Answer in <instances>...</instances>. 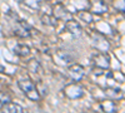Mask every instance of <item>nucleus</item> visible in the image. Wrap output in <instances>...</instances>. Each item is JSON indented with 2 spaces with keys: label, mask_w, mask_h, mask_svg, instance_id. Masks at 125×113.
<instances>
[{
  "label": "nucleus",
  "mask_w": 125,
  "mask_h": 113,
  "mask_svg": "<svg viewBox=\"0 0 125 113\" xmlns=\"http://www.w3.org/2000/svg\"><path fill=\"white\" fill-rule=\"evenodd\" d=\"M18 86H19L20 90H21L30 100L38 102L40 99V93H39L36 86L34 84V82L31 79H21V80H19Z\"/></svg>",
  "instance_id": "obj_1"
},
{
  "label": "nucleus",
  "mask_w": 125,
  "mask_h": 113,
  "mask_svg": "<svg viewBox=\"0 0 125 113\" xmlns=\"http://www.w3.org/2000/svg\"><path fill=\"white\" fill-rule=\"evenodd\" d=\"M64 94L69 99H79L84 96V89L80 84H68L64 88Z\"/></svg>",
  "instance_id": "obj_2"
},
{
  "label": "nucleus",
  "mask_w": 125,
  "mask_h": 113,
  "mask_svg": "<svg viewBox=\"0 0 125 113\" xmlns=\"http://www.w3.org/2000/svg\"><path fill=\"white\" fill-rule=\"evenodd\" d=\"M91 62L99 69H108L110 67V58L105 53H101V52L94 54L91 57Z\"/></svg>",
  "instance_id": "obj_3"
},
{
  "label": "nucleus",
  "mask_w": 125,
  "mask_h": 113,
  "mask_svg": "<svg viewBox=\"0 0 125 113\" xmlns=\"http://www.w3.org/2000/svg\"><path fill=\"white\" fill-rule=\"evenodd\" d=\"M68 74L74 82H80L85 77V68L80 64L74 63L68 68Z\"/></svg>",
  "instance_id": "obj_4"
},
{
  "label": "nucleus",
  "mask_w": 125,
  "mask_h": 113,
  "mask_svg": "<svg viewBox=\"0 0 125 113\" xmlns=\"http://www.w3.org/2000/svg\"><path fill=\"white\" fill-rule=\"evenodd\" d=\"M65 28L68 32L74 37V38H80L83 35V28L81 25L74 19H68L65 23Z\"/></svg>",
  "instance_id": "obj_5"
},
{
  "label": "nucleus",
  "mask_w": 125,
  "mask_h": 113,
  "mask_svg": "<svg viewBox=\"0 0 125 113\" xmlns=\"http://www.w3.org/2000/svg\"><path fill=\"white\" fill-rule=\"evenodd\" d=\"M14 33L20 38H29L30 37V25L24 22V20H19L18 24L14 26Z\"/></svg>",
  "instance_id": "obj_6"
},
{
  "label": "nucleus",
  "mask_w": 125,
  "mask_h": 113,
  "mask_svg": "<svg viewBox=\"0 0 125 113\" xmlns=\"http://www.w3.org/2000/svg\"><path fill=\"white\" fill-rule=\"evenodd\" d=\"M91 9H90V12L91 14H104V13H106V10H108V6L103 1V0H91Z\"/></svg>",
  "instance_id": "obj_7"
},
{
  "label": "nucleus",
  "mask_w": 125,
  "mask_h": 113,
  "mask_svg": "<svg viewBox=\"0 0 125 113\" xmlns=\"http://www.w3.org/2000/svg\"><path fill=\"white\" fill-rule=\"evenodd\" d=\"M28 68H29V70L31 72V73H34L36 75L44 74L43 65H41V63H40L39 60H36V59H30L29 63H28Z\"/></svg>",
  "instance_id": "obj_8"
},
{
  "label": "nucleus",
  "mask_w": 125,
  "mask_h": 113,
  "mask_svg": "<svg viewBox=\"0 0 125 113\" xmlns=\"http://www.w3.org/2000/svg\"><path fill=\"white\" fill-rule=\"evenodd\" d=\"M1 113H24V111L19 104L9 102L1 107Z\"/></svg>",
  "instance_id": "obj_9"
},
{
  "label": "nucleus",
  "mask_w": 125,
  "mask_h": 113,
  "mask_svg": "<svg viewBox=\"0 0 125 113\" xmlns=\"http://www.w3.org/2000/svg\"><path fill=\"white\" fill-rule=\"evenodd\" d=\"M40 20H41V23H43L44 25L55 28V26H58V20L59 19H56L54 15H51V14H43L40 16Z\"/></svg>",
  "instance_id": "obj_10"
},
{
  "label": "nucleus",
  "mask_w": 125,
  "mask_h": 113,
  "mask_svg": "<svg viewBox=\"0 0 125 113\" xmlns=\"http://www.w3.org/2000/svg\"><path fill=\"white\" fill-rule=\"evenodd\" d=\"M105 94L110 98V99H121L123 98V90H120L119 88H106L105 89Z\"/></svg>",
  "instance_id": "obj_11"
},
{
  "label": "nucleus",
  "mask_w": 125,
  "mask_h": 113,
  "mask_svg": "<svg viewBox=\"0 0 125 113\" xmlns=\"http://www.w3.org/2000/svg\"><path fill=\"white\" fill-rule=\"evenodd\" d=\"M14 53L18 57H26L30 54V47H28L25 44H18L14 47Z\"/></svg>",
  "instance_id": "obj_12"
},
{
  "label": "nucleus",
  "mask_w": 125,
  "mask_h": 113,
  "mask_svg": "<svg viewBox=\"0 0 125 113\" xmlns=\"http://www.w3.org/2000/svg\"><path fill=\"white\" fill-rule=\"evenodd\" d=\"M53 13L55 14L54 16L56 18V19H65L68 15V12H66V9L62 6L61 4H56L55 6H54V10H53Z\"/></svg>",
  "instance_id": "obj_13"
},
{
  "label": "nucleus",
  "mask_w": 125,
  "mask_h": 113,
  "mask_svg": "<svg viewBox=\"0 0 125 113\" xmlns=\"http://www.w3.org/2000/svg\"><path fill=\"white\" fill-rule=\"evenodd\" d=\"M78 16L80 18V20H83L86 24L93 23V14L90 10H80V12H78Z\"/></svg>",
  "instance_id": "obj_14"
},
{
  "label": "nucleus",
  "mask_w": 125,
  "mask_h": 113,
  "mask_svg": "<svg viewBox=\"0 0 125 113\" xmlns=\"http://www.w3.org/2000/svg\"><path fill=\"white\" fill-rule=\"evenodd\" d=\"M58 57H59V59H60L64 64H69L70 62L74 60L73 55H71L70 53H68V52H64V50H60V52L58 53Z\"/></svg>",
  "instance_id": "obj_15"
},
{
  "label": "nucleus",
  "mask_w": 125,
  "mask_h": 113,
  "mask_svg": "<svg viewBox=\"0 0 125 113\" xmlns=\"http://www.w3.org/2000/svg\"><path fill=\"white\" fill-rule=\"evenodd\" d=\"M100 107H101V109L104 111V112H106V113H113V112H115V104L113 103L111 100H104L103 103L100 104Z\"/></svg>",
  "instance_id": "obj_16"
},
{
  "label": "nucleus",
  "mask_w": 125,
  "mask_h": 113,
  "mask_svg": "<svg viewBox=\"0 0 125 113\" xmlns=\"http://www.w3.org/2000/svg\"><path fill=\"white\" fill-rule=\"evenodd\" d=\"M21 3L24 5H26L30 9H34V10H39L40 9V4L38 0H21Z\"/></svg>",
  "instance_id": "obj_17"
},
{
  "label": "nucleus",
  "mask_w": 125,
  "mask_h": 113,
  "mask_svg": "<svg viewBox=\"0 0 125 113\" xmlns=\"http://www.w3.org/2000/svg\"><path fill=\"white\" fill-rule=\"evenodd\" d=\"M125 1L124 0H113V8H115L118 12H120L121 14H124V12H125Z\"/></svg>",
  "instance_id": "obj_18"
},
{
  "label": "nucleus",
  "mask_w": 125,
  "mask_h": 113,
  "mask_svg": "<svg viewBox=\"0 0 125 113\" xmlns=\"http://www.w3.org/2000/svg\"><path fill=\"white\" fill-rule=\"evenodd\" d=\"M9 102H11V97H10V94L5 93V92H0V108H1L4 104L9 103Z\"/></svg>",
  "instance_id": "obj_19"
}]
</instances>
